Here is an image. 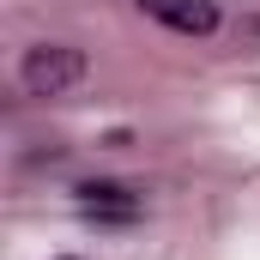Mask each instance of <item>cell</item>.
I'll return each instance as SVG.
<instances>
[{"label": "cell", "mask_w": 260, "mask_h": 260, "mask_svg": "<svg viewBox=\"0 0 260 260\" xmlns=\"http://www.w3.org/2000/svg\"><path fill=\"white\" fill-rule=\"evenodd\" d=\"M85 79H91V61H85V49H73V43H37V49H24V61H18L24 97H67V91H79Z\"/></svg>", "instance_id": "obj_1"}, {"label": "cell", "mask_w": 260, "mask_h": 260, "mask_svg": "<svg viewBox=\"0 0 260 260\" xmlns=\"http://www.w3.org/2000/svg\"><path fill=\"white\" fill-rule=\"evenodd\" d=\"M139 12L170 24V30H182V37H212L218 30V6L212 0H139Z\"/></svg>", "instance_id": "obj_2"}, {"label": "cell", "mask_w": 260, "mask_h": 260, "mask_svg": "<svg viewBox=\"0 0 260 260\" xmlns=\"http://www.w3.org/2000/svg\"><path fill=\"white\" fill-rule=\"evenodd\" d=\"M79 212L97 218V224H127V218H139V194L121 188V182H85L79 188Z\"/></svg>", "instance_id": "obj_3"}, {"label": "cell", "mask_w": 260, "mask_h": 260, "mask_svg": "<svg viewBox=\"0 0 260 260\" xmlns=\"http://www.w3.org/2000/svg\"><path fill=\"white\" fill-rule=\"evenodd\" d=\"M67 260H73V254H67Z\"/></svg>", "instance_id": "obj_4"}]
</instances>
